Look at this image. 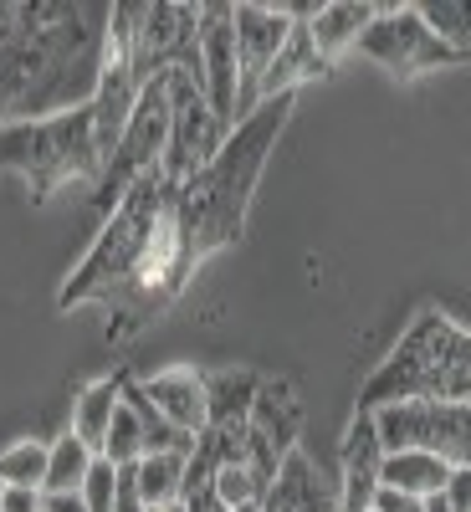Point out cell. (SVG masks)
<instances>
[{"instance_id":"cell-17","label":"cell","mask_w":471,"mask_h":512,"mask_svg":"<svg viewBox=\"0 0 471 512\" xmlns=\"http://www.w3.org/2000/svg\"><path fill=\"white\" fill-rule=\"evenodd\" d=\"M118 405H123V374H103V379H93V384H82L77 400H72V425H67V431L88 446V451L103 456Z\"/></svg>"},{"instance_id":"cell-6","label":"cell","mask_w":471,"mask_h":512,"mask_svg":"<svg viewBox=\"0 0 471 512\" xmlns=\"http://www.w3.org/2000/svg\"><path fill=\"white\" fill-rule=\"evenodd\" d=\"M354 52L369 57L379 72H390L395 82H415V77H425V72L471 62L466 52H456L451 41H441L431 26H425L420 6H379Z\"/></svg>"},{"instance_id":"cell-4","label":"cell","mask_w":471,"mask_h":512,"mask_svg":"<svg viewBox=\"0 0 471 512\" xmlns=\"http://www.w3.org/2000/svg\"><path fill=\"white\" fill-rule=\"evenodd\" d=\"M410 400H471V328L446 308H420L400 344L359 384V415Z\"/></svg>"},{"instance_id":"cell-2","label":"cell","mask_w":471,"mask_h":512,"mask_svg":"<svg viewBox=\"0 0 471 512\" xmlns=\"http://www.w3.org/2000/svg\"><path fill=\"white\" fill-rule=\"evenodd\" d=\"M108 26V0H0V128L88 108Z\"/></svg>"},{"instance_id":"cell-30","label":"cell","mask_w":471,"mask_h":512,"mask_svg":"<svg viewBox=\"0 0 471 512\" xmlns=\"http://www.w3.org/2000/svg\"><path fill=\"white\" fill-rule=\"evenodd\" d=\"M0 507H6V482H0Z\"/></svg>"},{"instance_id":"cell-5","label":"cell","mask_w":471,"mask_h":512,"mask_svg":"<svg viewBox=\"0 0 471 512\" xmlns=\"http://www.w3.org/2000/svg\"><path fill=\"white\" fill-rule=\"evenodd\" d=\"M0 175H16L36 205H47L67 185H98L103 175V149L93 108H72L52 118H31L0 128Z\"/></svg>"},{"instance_id":"cell-22","label":"cell","mask_w":471,"mask_h":512,"mask_svg":"<svg viewBox=\"0 0 471 512\" xmlns=\"http://www.w3.org/2000/svg\"><path fill=\"white\" fill-rule=\"evenodd\" d=\"M149 456V441H144V425H139V415L128 410V400L118 405V415H113V431H108V446H103V461H113V466H139Z\"/></svg>"},{"instance_id":"cell-12","label":"cell","mask_w":471,"mask_h":512,"mask_svg":"<svg viewBox=\"0 0 471 512\" xmlns=\"http://www.w3.org/2000/svg\"><path fill=\"white\" fill-rule=\"evenodd\" d=\"M144 400L175 425V431H185L190 441L205 431L210 420V400H205V369H190V364H175V369H159L154 379H139Z\"/></svg>"},{"instance_id":"cell-8","label":"cell","mask_w":471,"mask_h":512,"mask_svg":"<svg viewBox=\"0 0 471 512\" xmlns=\"http://www.w3.org/2000/svg\"><path fill=\"white\" fill-rule=\"evenodd\" d=\"M384 451H431L446 466H471V400H410L374 410Z\"/></svg>"},{"instance_id":"cell-14","label":"cell","mask_w":471,"mask_h":512,"mask_svg":"<svg viewBox=\"0 0 471 512\" xmlns=\"http://www.w3.org/2000/svg\"><path fill=\"white\" fill-rule=\"evenodd\" d=\"M256 512H338V492L318 477V466L308 461V451L297 446L282 461L277 482L267 487V497H262V507H256Z\"/></svg>"},{"instance_id":"cell-9","label":"cell","mask_w":471,"mask_h":512,"mask_svg":"<svg viewBox=\"0 0 471 512\" xmlns=\"http://www.w3.org/2000/svg\"><path fill=\"white\" fill-rule=\"evenodd\" d=\"M297 436H303V400H297V390L287 379H262L246 415V441H241V466L262 497L277 482L282 461L297 451Z\"/></svg>"},{"instance_id":"cell-1","label":"cell","mask_w":471,"mask_h":512,"mask_svg":"<svg viewBox=\"0 0 471 512\" xmlns=\"http://www.w3.org/2000/svg\"><path fill=\"white\" fill-rule=\"evenodd\" d=\"M195 267L180 236V185L164 180V169L144 175L108 216L82 262L57 287V308H103L108 344H128L159 313L175 308V297L190 287Z\"/></svg>"},{"instance_id":"cell-18","label":"cell","mask_w":471,"mask_h":512,"mask_svg":"<svg viewBox=\"0 0 471 512\" xmlns=\"http://www.w3.org/2000/svg\"><path fill=\"white\" fill-rule=\"evenodd\" d=\"M451 472H456V466H446V461L431 456V451H384V461H379V487H395V492L425 502V497H441V492H446Z\"/></svg>"},{"instance_id":"cell-25","label":"cell","mask_w":471,"mask_h":512,"mask_svg":"<svg viewBox=\"0 0 471 512\" xmlns=\"http://www.w3.org/2000/svg\"><path fill=\"white\" fill-rule=\"evenodd\" d=\"M113 512H149V502L139 497V482H134V466H118V502Z\"/></svg>"},{"instance_id":"cell-20","label":"cell","mask_w":471,"mask_h":512,"mask_svg":"<svg viewBox=\"0 0 471 512\" xmlns=\"http://www.w3.org/2000/svg\"><path fill=\"white\" fill-rule=\"evenodd\" d=\"M93 461H98V451H88L72 431L67 436H57L52 441V461H47V497H62V492H82V482H88V472H93Z\"/></svg>"},{"instance_id":"cell-27","label":"cell","mask_w":471,"mask_h":512,"mask_svg":"<svg viewBox=\"0 0 471 512\" xmlns=\"http://www.w3.org/2000/svg\"><path fill=\"white\" fill-rule=\"evenodd\" d=\"M0 512H47V492L36 487H6V507Z\"/></svg>"},{"instance_id":"cell-28","label":"cell","mask_w":471,"mask_h":512,"mask_svg":"<svg viewBox=\"0 0 471 512\" xmlns=\"http://www.w3.org/2000/svg\"><path fill=\"white\" fill-rule=\"evenodd\" d=\"M374 512H425V502H420V497H405V492H395V487H379Z\"/></svg>"},{"instance_id":"cell-13","label":"cell","mask_w":471,"mask_h":512,"mask_svg":"<svg viewBox=\"0 0 471 512\" xmlns=\"http://www.w3.org/2000/svg\"><path fill=\"white\" fill-rule=\"evenodd\" d=\"M379 461H384L379 425H374V415H359V410H354L349 436H344V482H338V512H374V497H379Z\"/></svg>"},{"instance_id":"cell-15","label":"cell","mask_w":471,"mask_h":512,"mask_svg":"<svg viewBox=\"0 0 471 512\" xmlns=\"http://www.w3.org/2000/svg\"><path fill=\"white\" fill-rule=\"evenodd\" d=\"M328 72H333V62L318 52V41H313L308 21H297V26H292V36H287V47L277 52V62H272V72H267V88H262V98L303 93L308 82H323Z\"/></svg>"},{"instance_id":"cell-21","label":"cell","mask_w":471,"mask_h":512,"mask_svg":"<svg viewBox=\"0 0 471 512\" xmlns=\"http://www.w3.org/2000/svg\"><path fill=\"white\" fill-rule=\"evenodd\" d=\"M47 461H52V441H16L0 451V482L6 487H47Z\"/></svg>"},{"instance_id":"cell-16","label":"cell","mask_w":471,"mask_h":512,"mask_svg":"<svg viewBox=\"0 0 471 512\" xmlns=\"http://www.w3.org/2000/svg\"><path fill=\"white\" fill-rule=\"evenodd\" d=\"M374 0H323V6H313V21H308V31H313V41H318V52L328 57V62H338L344 52H354L359 47V36L369 31V21H374Z\"/></svg>"},{"instance_id":"cell-26","label":"cell","mask_w":471,"mask_h":512,"mask_svg":"<svg viewBox=\"0 0 471 512\" xmlns=\"http://www.w3.org/2000/svg\"><path fill=\"white\" fill-rule=\"evenodd\" d=\"M441 497H446V507H451V512H471V466H456Z\"/></svg>"},{"instance_id":"cell-3","label":"cell","mask_w":471,"mask_h":512,"mask_svg":"<svg viewBox=\"0 0 471 512\" xmlns=\"http://www.w3.org/2000/svg\"><path fill=\"white\" fill-rule=\"evenodd\" d=\"M297 108V93L282 98H262L251 118H241L226 144L216 149L205 169L180 185V236H185V256L200 272L216 251L236 246L246 236V216H251V195L262 185V169L282 139V128Z\"/></svg>"},{"instance_id":"cell-7","label":"cell","mask_w":471,"mask_h":512,"mask_svg":"<svg viewBox=\"0 0 471 512\" xmlns=\"http://www.w3.org/2000/svg\"><path fill=\"white\" fill-rule=\"evenodd\" d=\"M318 0H282V6H262V0H241L236 6V123L262 108L267 72L297 21H313Z\"/></svg>"},{"instance_id":"cell-29","label":"cell","mask_w":471,"mask_h":512,"mask_svg":"<svg viewBox=\"0 0 471 512\" xmlns=\"http://www.w3.org/2000/svg\"><path fill=\"white\" fill-rule=\"evenodd\" d=\"M425 512H451V507H446V497H425Z\"/></svg>"},{"instance_id":"cell-10","label":"cell","mask_w":471,"mask_h":512,"mask_svg":"<svg viewBox=\"0 0 471 512\" xmlns=\"http://www.w3.org/2000/svg\"><path fill=\"white\" fill-rule=\"evenodd\" d=\"M226 144L221 118L210 113L200 77L190 72H169V149H164V180L185 185L195 169H205L216 159V149Z\"/></svg>"},{"instance_id":"cell-24","label":"cell","mask_w":471,"mask_h":512,"mask_svg":"<svg viewBox=\"0 0 471 512\" xmlns=\"http://www.w3.org/2000/svg\"><path fill=\"white\" fill-rule=\"evenodd\" d=\"M77 497H82V507H88V512H113V502H118V466L98 456Z\"/></svg>"},{"instance_id":"cell-11","label":"cell","mask_w":471,"mask_h":512,"mask_svg":"<svg viewBox=\"0 0 471 512\" xmlns=\"http://www.w3.org/2000/svg\"><path fill=\"white\" fill-rule=\"evenodd\" d=\"M200 82L205 103L221 118V128H236V6L210 0L200 6Z\"/></svg>"},{"instance_id":"cell-23","label":"cell","mask_w":471,"mask_h":512,"mask_svg":"<svg viewBox=\"0 0 471 512\" xmlns=\"http://www.w3.org/2000/svg\"><path fill=\"white\" fill-rule=\"evenodd\" d=\"M425 26H431L441 41H451L456 52L471 57V0H441V6H420Z\"/></svg>"},{"instance_id":"cell-19","label":"cell","mask_w":471,"mask_h":512,"mask_svg":"<svg viewBox=\"0 0 471 512\" xmlns=\"http://www.w3.org/2000/svg\"><path fill=\"white\" fill-rule=\"evenodd\" d=\"M185 466L190 456L185 451H154L134 466V482H139V497L149 507H169V502H185Z\"/></svg>"}]
</instances>
